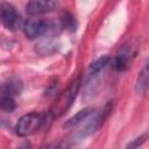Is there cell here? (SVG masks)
Segmentation results:
<instances>
[{
    "label": "cell",
    "mask_w": 149,
    "mask_h": 149,
    "mask_svg": "<svg viewBox=\"0 0 149 149\" xmlns=\"http://www.w3.org/2000/svg\"><path fill=\"white\" fill-rule=\"evenodd\" d=\"M43 122H44L43 115H41L38 113L31 112V113L24 114L23 116H21L19 119V121L16 123V127H15L16 134L21 137L29 136V135L36 133L42 127Z\"/></svg>",
    "instance_id": "obj_1"
},
{
    "label": "cell",
    "mask_w": 149,
    "mask_h": 149,
    "mask_svg": "<svg viewBox=\"0 0 149 149\" xmlns=\"http://www.w3.org/2000/svg\"><path fill=\"white\" fill-rule=\"evenodd\" d=\"M79 86H80V80L79 78L74 79L70 85L69 87L58 97L57 101L55 102L52 109H51V113L54 116H61L63 113H65V111L69 109V107L72 105V101L74 100L76 95H77V92L79 90Z\"/></svg>",
    "instance_id": "obj_2"
},
{
    "label": "cell",
    "mask_w": 149,
    "mask_h": 149,
    "mask_svg": "<svg viewBox=\"0 0 149 149\" xmlns=\"http://www.w3.org/2000/svg\"><path fill=\"white\" fill-rule=\"evenodd\" d=\"M51 29H52V23L44 19L29 20L24 22L23 26V31L29 40H35L37 37H41L47 33H49Z\"/></svg>",
    "instance_id": "obj_3"
},
{
    "label": "cell",
    "mask_w": 149,
    "mask_h": 149,
    "mask_svg": "<svg viewBox=\"0 0 149 149\" xmlns=\"http://www.w3.org/2000/svg\"><path fill=\"white\" fill-rule=\"evenodd\" d=\"M1 21L3 26L10 30H17L20 28H23L24 26V22L22 21L20 14L10 3L1 5Z\"/></svg>",
    "instance_id": "obj_4"
},
{
    "label": "cell",
    "mask_w": 149,
    "mask_h": 149,
    "mask_svg": "<svg viewBox=\"0 0 149 149\" xmlns=\"http://www.w3.org/2000/svg\"><path fill=\"white\" fill-rule=\"evenodd\" d=\"M57 7H58L57 0H29L26 6V10L28 15L36 16V15L50 13L55 10Z\"/></svg>",
    "instance_id": "obj_5"
},
{
    "label": "cell",
    "mask_w": 149,
    "mask_h": 149,
    "mask_svg": "<svg viewBox=\"0 0 149 149\" xmlns=\"http://www.w3.org/2000/svg\"><path fill=\"white\" fill-rule=\"evenodd\" d=\"M134 56H135L134 48L132 45L125 44L120 48V50L115 55L114 61H113V66L118 71H125L129 66V64L132 63Z\"/></svg>",
    "instance_id": "obj_6"
},
{
    "label": "cell",
    "mask_w": 149,
    "mask_h": 149,
    "mask_svg": "<svg viewBox=\"0 0 149 149\" xmlns=\"http://www.w3.org/2000/svg\"><path fill=\"white\" fill-rule=\"evenodd\" d=\"M149 90V59L139 72L135 80V91L137 94H143Z\"/></svg>",
    "instance_id": "obj_7"
},
{
    "label": "cell",
    "mask_w": 149,
    "mask_h": 149,
    "mask_svg": "<svg viewBox=\"0 0 149 149\" xmlns=\"http://www.w3.org/2000/svg\"><path fill=\"white\" fill-rule=\"evenodd\" d=\"M21 90H22V84L16 78H10L6 83L2 84V94L5 95L13 97L15 94H20Z\"/></svg>",
    "instance_id": "obj_8"
},
{
    "label": "cell",
    "mask_w": 149,
    "mask_h": 149,
    "mask_svg": "<svg viewBox=\"0 0 149 149\" xmlns=\"http://www.w3.org/2000/svg\"><path fill=\"white\" fill-rule=\"evenodd\" d=\"M92 113V109L91 108H85V109H81L79 111L78 113H76L73 116H71L65 123H64V128H72L77 125H79L81 121H84L85 119H87Z\"/></svg>",
    "instance_id": "obj_9"
},
{
    "label": "cell",
    "mask_w": 149,
    "mask_h": 149,
    "mask_svg": "<svg viewBox=\"0 0 149 149\" xmlns=\"http://www.w3.org/2000/svg\"><path fill=\"white\" fill-rule=\"evenodd\" d=\"M109 61H111V58H109L108 56H101V57L98 58L94 63L91 64V66H90V69H88V74H90L91 77L95 76L97 73H99V72L109 63Z\"/></svg>",
    "instance_id": "obj_10"
},
{
    "label": "cell",
    "mask_w": 149,
    "mask_h": 149,
    "mask_svg": "<svg viewBox=\"0 0 149 149\" xmlns=\"http://www.w3.org/2000/svg\"><path fill=\"white\" fill-rule=\"evenodd\" d=\"M0 106H1V109L5 111V112H13L15 108H16V104L13 99L12 95H5L2 94L1 97V100H0Z\"/></svg>",
    "instance_id": "obj_11"
},
{
    "label": "cell",
    "mask_w": 149,
    "mask_h": 149,
    "mask_svg": "<svg viewBox=\"0 0 149 149\" xmlns=\"http://www.w3.org/2000/svg\"><path fill=\"white\" fill-rule=\"evenodd\" d=\"M62 24L66 29H70V30H74L76 29V20L69 12L63 13V15H62Z\"/></svg>",
    "instance_id": "obj_12"
},
{
    "label": "cell",
    "mask_w": 149,
    "mask_h": 149,
    "mask_svg": "<svg viewBox=\"0 0 149 149\" xmlns=\"http://www.w3.org/2000/svg\"><path fill=\"white\" fill-rule=\"evenodd\" d=\"M148 134H142V135H140L139 137H136V139H134L132 142H129L126 147L127 148H139L140 146H142L146 141H147V139H148Z\"/></svg>",
    "instance_id": "obj_13"
}]
</instances>
